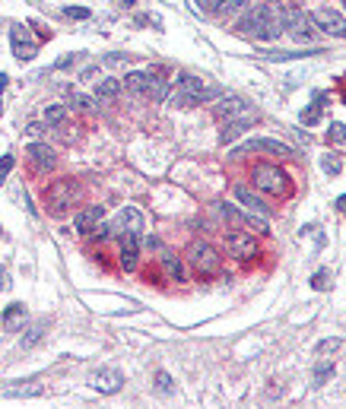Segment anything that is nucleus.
Returning <instances> with one entry per match:
<instances>
[{
    "mask_svg": "<svg viewBox=\"0 0 346 409\" xmlns=\"http://www.w3.org/2000/svg\"><path fill=\"white\" fill-rule=\"evenodd\" d=\"M239 32L245 38H254V42H276V38H280V32H283L280 6L257 4L251 13H245V19L239 23Z\"/></svg>",
    "mask_w": 346,
    "mask_h": 409,
    "instance_id": "f257e3e1",
    "label": "nucleus"
},
{
    "mask_svg": "<svg viewBox=\"0 0 346 409\" xmlns=\"http://www.w3.org/2000/svg\"><path fill=\"white\" fill-rule=\"evenodd\" d=\"M216 95H222V89L216 83H210L207 77H191V73H185V77L178 80V86L168 92V102L178 108H194V105H203V102L216 99Z\"/></svg>",
    "mask_w": 346,
    "mask_h": 409,
    "instance_id": "f03ea898",
    "label": "nucleus"
},
{
    "mask_svg": "<svg viewBox=\"0 0 346 409\" xmlns=\"http://www.w3.org/2000/svg\"><path fill=\"white\" fill-rule=\"evenodd\" d=\"M280 19H283V29H286L296 42H315V36H318L315 19L305 10H298V6H280Z\"/></svg>",
    "mask_w": 346,
    "mask_h": 409,
    "instance_id": "7ed1b4c3",
    "label": "nucleus"
},
{
    "mask_svg": "<svg viewBox=\"0 0 346 409\" xmlns=\"http://www.w3.org/2000/svg\"><path fill=\"white\" fill-rule=\"evenodd\" d=\"M188 263H191L194 270L200 273V276H213V273H220V251L213 248V244L207 241H194L191 248H188Z\"/></svg>",
    "mask_w": 346,
    "mask_h": 409,
    "instance_id": "20e7f679",
    "label": "nucleus"
},
{
    "mask_svg": "<svg viewBox=\"0 0 346 409\" xmlns=\"http://www.w3.org/2000/svg\"><path fill=\"white\" fill-rule=\"evenodd\" d=\"M77 197H80V184L77 181H70V178L54 181L51 187H48V207H51V213L54 216L67 213V209L77 203Z\"/></svg>",
    "mask_w": 346,
    "mask_h": 409,
    "instance_id": "39448f33",
    "label": "nucleus"
},
{
    "mask_svg": "<svg viewBox=\"0 0 346 409\" xmlns=\"http://www.w3.org/2000/svg\"><path fill=\"white\" fill-rule=\"evenodd\" d=\"M254 184L267 194H286L289 184H286V175L280 172L276 165H257L254 168Z\"/></svg>",
    "mask_w": 346,
    "mask_h": 409,
    "instance_id": "423d86ee",
    "label": "nucleus"
},
{
    "mask_svg": "<svg viewBox=\"0 0 346 409\" xmlns=\"http://www.w3.org/2000/svg\"><path fill=\"white\" fill-rule=\"evenodd\" d=\"M311 19H315L318 29L328 32L330 38H346V19H343L337 10H330V6H321V10H315V13H311Z\"/></svg>",
    "mask_w": 346,
    "mask_h": 409,
    "instance_id": "0eeeda50",
    "label": "nucleus"
},
{
    "mask_svg": "<svg viewBox=\"0 0 346 409\" xmlns=\"http://www.w3.org/2000/svg\"><path fill=\"white\" fill-rule=\"evenodd\" d=\"M90 387L99 393H118L121 387H124V374L118 371V368H99V371L90 374Z\"/></svg>",
    "mask_w": 346,
    "mask_h": 409,
    "instance_id": "6e6552de",
    "label": "nucleus"
},
{
    "mask_svg": "<svg viewBox=\"0 0 346 409\" xmlns=\"http://www.w3.org/2000/svg\"><path fill=\"white\" fill-rule=\"evenodd\" d=\"M242 153H274V156H293V149L286 146V143H280V140H267V136H257V140H248V143H242L239 149H235V156H242Z\"/></svg>",
    "mask_w": 346,
    "mask_h": 409,
    "instance_id": "1a4fd4ad",
    "label": "nucleus"
},
{
    "mask_svg": "<svg viewBox=\"0 0 346 409\" xmlns=\"http://www.w3.org/2000/svg\"><path fill=\"white\" fill-rule=\"evenodd\" d=\"M226 248L232 251L235 257H242V261H251V257L257 254V241L251 238V231H232V235L226 238Z\"/></svg>",
    "mask_w": 346,
    "mask_h": 409,
    "instance_id": "9d476101",
    "label": "nucleus"
},
{
    "mask_svg": "<svg viewBox=\"0 0 346 409\" xmlns=\"http://www.w3.org/2000/svg\"><path fill=\"white\" fill-rule=\"evenodd\" d=\"M251 111H254V108H251L245 99H239V95H222V99L216 102V114L226 121L242 118V114H251Z\"/></svg>",
    "mask_w": 346,
    "mask_h": 409,
    "instance_id": "9b49d317",
    "label": "nucleus"
},
{
    "mask_svg": "<svg viewBox=\"0 0 346 409\" xmlns=\"http://www.w3.org/2000/svg\"><path fill=\"white\" fill-rule=\"evenodd\" d=\"M10 42H13V54H16L19 60H32V58H36V42L29 38V32H26L23 26H13Z\"/></svg>",
    "mask_w": 346,
    "mask_h": 409,
    "instance_id": "f8f14e48",
    "label": "nucleus"
},
{
    "mask_svg": "<svg viewBox=\"0 0 346 409\" xmlns=\"http://www.w3.org/2000/svg\"><path fill=\"white\" fill-rule=\"evenodd\" d=\"M102 216H105V209H102V207H86V209H80V213L73 216V229H77L80 235H90V231L99 229Z\"/></svg>",
    "mask_w": 346,
    "mask_h": 409,
    "instance_id": "ddd939ff",
    "label": "nucleus"
},
{
    "mask_svg": "<svg viewBox=\"0 0 346 409\" xmlns=\"http://www.w3.org/2000/svg\"><path fill=\"white\" fill-rule=\"evenodd\" d=\"M137 254H140V231H124V241H121V267L134 270L137 267Z\"/></svg>",
    "mask_w": 346,
    "mask_h": 409,
    "instance_id": "4468645a",
    "label": "nucleus"
},
{
    "mask_svg": "<svg viewBox=\"0 0 346 409\" xmlns=\"http://www.w3.org/2000/svg\"><path fill=\"white\" fill-rule=\"evenodd\" d=\"M235 197L242 200V207H248V213H257L261 219H264V216H270V207L248 187V184H239V187H235Z\"/></svg>",
    "mask_w": 346,
    "mask_h": 409,
    "instance_id": "2eb2a0df",
    "label": "nucleus"
},
{
    "mask_svg": "<svg viewBox=\"0 0 346 409\" xmlns=\"http://www.w3.org/2000/svg\"><path fill=\"white\" fill-rule=\"evenodd\" d=\"M45 387L38 381H16V384H6L0 391V397H42Z\"/></svg>",
    "mask_w": 346,
    "mask_h": 409,
    "instance_id": "dca6fc26",
    "label": "nucleus"
},
{
    "mask_svg": "<svg viewBox=\"0 0 346 409\" xmlns=\"http://www.w3.org/2000/svg\"><path fill=\"white\" fill-rule=\"evenodd\" d=\"M222 216H226V219L229 222H235V226H254L257 231H267V222H264L261 219V216H245V213H239V209H235V207H229V203H222Z\"/></svg>",
    "mask_w": 346,
    "mask_h": 409,
    "instance_id": "f3484780",
    "label": "nucleus"
},
{
    "mask_svg": "<svg viewBox=\"0 0 346 409\" xmlns=\"http://www.w3.org/2000/svg\"><path fill=\"white\" fill-rule=\"evenodd\" d=\"M29 156H32V162H36L38 172H48V168H54V149L45 146V143H32Z\"/></svg>",
    "mask_w": 346,
    "mask_h": 409,
    "instance_id": "a211bd4d",
    "label": "nucleus"
},
{
    "mask_svg": "<svg viewBox=\"0 0 346 409\" xmlns=\"http://www.w3.org/2000/svg\"><path fill=\"white\" fill-rule=\"evenodd\" d=\"M251 121H254V111L251 114H242V118H232V121H226V124H222V143H232L235 136H239L242 131H248L251 127Z\"/></svg>",
    "mask_w": 346,
    "mask_h": 409,
    "instance_id": "6ab92c4d",
    "label": "nucleus"
},
{
    "mask_svg": "<svg viewBox=\"0 0 346 409\" xmlns=\"http://www.w3.org/2000/svg\"><path fill=\"white\" fill-rule=\"evenodd\" d=\"M144 95L153 102H166L168 99V80L156 77V73H149L146 77V86H144Z\"/></svg>",
    "mask_w": 346,
    "mask_h": 409,
    "instance_id": "aec40b11",
    "label": "nucleus"
},
{
    "mask_svg": "<svg viewBox=\"0 0 346 409\" xmlns=\"http://www.w3.org/2000/svg\"><path fill=\"white\" fill-rule=\"evenodd\" d=\"M121 92V80H102V83H96V99L99 102H114Z\"/></svg>",
    "mask_w": 346,
    "mask_h": 409,
    "instance_id": "412c9836",
    "label": "nucleus"
},
{
    "mask_svg": "<svg viewBox=\"0 0 346 409\" xmlns=\"http://www.w3.org/2000/svg\"><path fill=\"white\" fill-rule=\"evenodd\" d=\"M146 77H149V73H127V77H124V89H131V92L144 95V86H146Z\"/></svg>",
    "mask_w": 346,
    "mask_h": 409,
    "instance_id": "4be33fe9",
    "label": "nucleus"
},
{
    "mask_svg": "<svg viewBox=\"0 0 346 409\" xmlns=\"http://www.w3.org/2000/svg\"><path fill=\"white\" fill-rule=\"evenodd\" d=\"M23 317H26L23 305H10V308H6V315H4V324L13 330V327H19V320H23Z\"/></svg>",
    "mask_w": 346,
    "mask_h": 409,
    "instance_id": "5701e85b",
    "label": "nucleus"
},
{
    "mask_svg": "<svg viewBox=\"0 0 346 409\" xmlns=\"http://www.w3.org/2000/svg\"><path fill=\"white\" fill-rule=\"evenodd\" d=\"M45 327H48V324H45V320H38V324H32V330H29V333H26V337H23V349H29V346H36L38 339H42Z\"/></svg>",
    "mask_w": 346,
    "mask_h": 409,
    "instance_id": "b1692460",
    "label": "nucleus"
},
{
    "mask_svg": "<svg viewBox=\"0 0 346 409\" xmlns=\"http://www.w3.org/2000/svg\"><path fill=\"white\" fill-rule=\"evenodd\" d=\"M340 346H343L340 339H321V343L315 346V352H318V356H334V352L340 349Z\"/></svg>",
    "mask_w": 346,
    "mask_h": 409,
    "instance_id": "393cba45",
    "label": "nucleus"
},
{
    "mask_svg": "<svg viewBox=\"0 0 346 409\" xmlns=\"http://www.w3.org/2000/svg\"><path fill=\"white\" fill-rule=\"evenodd\" d=\"M245 6H248V0H222V4H220V13H222V16H232V13L245 10Z\"/></svg>",
    "mask_w": 346,
    "mask_h": 409,
    "instance_id": "a878e982",
    "label": "nucleus"
},
{
    "mask_svg": "<svg viewBox=\"0 0 346 409\" xmlns=\"http://www.w3.org/2000/svg\"><path fill=\"white\" fill-rule=\"evenodd\" d=\"M330 374H334V365H330V362H321V365H318V368H315V384H318V387H321V384H324V381H328V378H330Z\"/></svg>",
    "mask_w": 346,
    "mask_h": 409,
    "instance_id": "bb28decb",
    "label": "nucleus"
},
{
    "mask_svg": "<svg viewBox=\"0 0 346 409\" xmlns=\"http://www.w3.org/2000/svg\"><path fill=\"white\" fill-rule=\"evenodd\" d=\"M45 121H48V124H60V121H64V108L60 105L45 108Z\"/></svg>",
    "mask_w": 346,
    "mask_h": 409,
    "instance_id": "cd10ccee",
    "label": "nucleus"
},
{
    "mask_svg": "<svg viewBox=\"0 0 346 409\" xmlns=\"http://www.w3.org/2000/svg\"><path fill=\"white\" fill-rule=\"evenodd\" d=\"M156 387H159V393H172V378H168L166 371H156Z\"/></svg>",
    "mask_w": 346,
    "mask_h": 409,
    "instance_id": "c85d7f7f",
    "label": "nucleus"
},
{
    "mask_svg": "<svg viewBox=\"0 0 346 409\" xmlns=\"http://www.w3.org/2000/svg\"><path fill=\"white\" fill-rule=\"evenodd\" d=\"M321 168H324L328 175H337V172H340V159H337V156H324V159H321Z\"/></svg>",
    "mask_w": 346,
    "mask_h": 409,
    "instance_id": "c756f323",
    "label": "nucleus"
},
{
    "mask_svg": "<svg viewBox=\"0 0 346 409\" xmlns=\"http://www.w3.org/2000/svg\"><path fill=\"white\" fill-rule=\"evenodd\" d=\"M321 121V105H311L308 111L302 114V124H318Z\"/></svg>",
    "mask_w": 346,
    "mask_h": 409,
    "instance_id": "7c9ffc66",
    "label": "nucleus"
},
{
    "mask_svg": "<svg viewBox=\"0 0 346 409\" xmlns=\"http://www.w3.org/2000/svg\"><path fill=\"white\" fill-rule=\"evenodd\" d=\"M328 136H330L334 143H346V124H330Z\"/></svg>",
    "mask_w": 346,
    "mask_h": 409,
    "instance_id": "2f4dec72",
    "label": "nucleus"
},
{
    "mask_svg": "<svg viewBox=\"0 0 346 409\" xmlns=\"http://www.w3.org/2000/svg\"><path fill=\"white\" fill-rule=\"evenodd\" d=\"M166 273H168V276H175V279H181V263H178V257H175V261H172V257H166Z\"/></svg>",
    "mask_w": 346,
    "mask_h": 409,
    "instance_id": "473e14b6",
    "label": "nucleus"
},
{
    "mask_svg": "<svg viewBox=\"0 0 346 409\" xmlns=\"http://www.w3.org/2000/svg\"><path fill=\"white\" fill-rule=\"evenodd\" d=\"M10 168H13V156H4V159H0V184L10 175Z\"/></svg>",
    "mask_w": 346,
    "mask_h": 409,
    "instance_id": "72a5a7b5",
    "label": "nucleus"
},
{
    "mask_svg": "<svg viewBox=\"0 0 346 409\" xmlns=\"http://www.w3.org/2000/svg\"><path fill=\"white\" fill-rule=\"evenodd\" d=\"M67 16H77V19H86V16H90V10H83V6H67Z\"/></svg>",
    "mask_w": 346,
    "mask_h": 409,
    "instance_id": "f704fd0d",
    "label": "nucleus"
},
{
    "mask_svg": "<svg viewBox=\"0 0 346 409\" xmlns=\"http://www.w3.org/2000/svg\"><path fill=\"white\" fill-rule=\"evenodd\" d=\"M311 285H315V289H324V285H328V273H318L315 283H311Z\"/></svg>",
    "mask_w": 346,
    "mask_h": 409,
    "instance_id": "c9c22d12",
    "label": "nucleus"
},
{
    "mask_svg": "<svg viewBox=\"0 0 346 409\" xmlns=\"http://www.w3.org/2000/svg\"><path fill=\"white\" fill-rule=\"evenodd\" d=\"M0 289H6V273H4V267H0Z\"/></svg>",
    "mask_w": 346,
    "mask_h": 409,
    "instance_id": "e433bc0d",
    "label": "nucleus"
},
{
    "mask_svg": "<svg viewBox=\"0 0 346 409\" xmlns=\"http://www.w3.org/2000/svg\"><path fill=\"white\" fill-rule=\"evenodd\" d=\"M337 207H340V209H343V213H346V194L340 197V200H337Z\"/></svg>",
    "mask_w": 346,
    "mask_h": 409,
    "instance_id": "4c0bfd02",
    "label": "nucleus"
},
{
    "mask_svg": "<svg viewBox=\"0 0 346 409\" xmlns=\"http://www.w3.org/2000/svg\"><path fill=\"white\" fill-rule=\"evenodd\" d=\"M124 4H127V6H131V4H134V0H124Z\"/></svg>",
    "mask_w": 346,
    "mask_h": 409,
    "instance_id": "58836bf2",
    "label": "nucleus"
},
{
    "mask_svg": "<svg viewBox=\"0 0 346 409\" xmlns=\"http://www.w3.org/2000/svg\"><path fill=\"white\" fill-rule=\"evenodd\" d=\"M343 10H346V0H343Z\"/></svg>",
    "mask_w": 346,
    "mask_h": 409,
    "instance_id": "ea45409f",
    "label": "nucleus"
}]
</instances>
